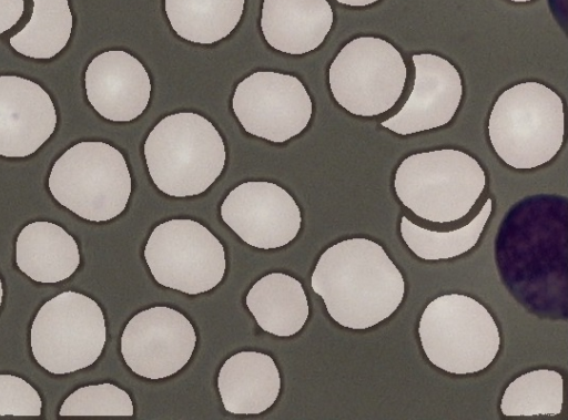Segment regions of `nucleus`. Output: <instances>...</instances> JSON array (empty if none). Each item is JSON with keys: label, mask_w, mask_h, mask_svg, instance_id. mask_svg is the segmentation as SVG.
Wrapping results in <instances>:
<instances>
[{"label": "nucleus", "mask_w": 568, "mask_h": 420, "mask_svg": "<svg viewBox=\"0 0 568 420\" xmlns=\"http://www.w3.org/2000/svg\"><path fill=\"white\" fill-rule=\"evenodd\" d=\"M311 286L331 318L347 329H369L400 306L405 280L384 247L355 237L326 248L314 267Z\"/></svg>", "instance_id": "f257e3e1"}, {"label": "nucleus", "mask_w": 568, "mask_h": 420, "mask_svg": "<svg viewBox=\"0 0 568 420\" xmlns=\"http://www.w3.org/2000/svg\"><path fill=\"white\" fill-rule=\"evenodd\" d=\"M144 157L154 185L173 197L205 192L226 161L223 139L204 116L180 112L164 116L149 133Z\"/></svg>", "instance_id": "f03ea898"}, {"label": "nucleus", "mask_w": 568, "mask_h": 420, "mask_svg": "<svg viewBox=\"0 0 568 420\" xmlns=\"http://www.w3.org/2000/svg\"><path fill=\"white\" fill-rule=\"evenodd\" d=\"M487 131L494 151L507 165L516 170L544 165L564 143L562 100L537 81L515 84L495 101Z\"/></svg>", "instance_id": "7ed1b4c3"}, {"label": "nucleus", "mask_w": 568, "mask_h": 420, "mask_svg": "<svg viewBox=\"0 0 568 420\" xmlns=\"http://www.w3.org/2000/svg\"><path fill=\"white\" fill-rule=\"evenodd\" d=\"M486 186L479 162L454 148L420 152L405 157L394 176L399 202L417 217L452 223L465 217Z\"/></svg>", "instance_id": "20e7f679"}, {"label": "nucleus", "mask_w": 568, "mask_h": 420, "mask_svg": "<svg viewBox=\"0 0 568 420\" xmlns=\"http://www.w3.org/2000/svg\"><path fill=\"white\" fill-rule=\"evenodd\" d=\"M417 334L429 362L458 376L485 370L500 349L494 317L481 303L464 294H445L428 303Z\"/></svg>", "instance_id": "39448f33"}, {"label": "nucleus", "mask_w": 568, "mask_h": 420, "mask_svg": "<svg viewBox=\"0 0 568 420\" xmlns=\"http://www.w3.org/2000/svg\"><path fill=\"white\" fill-rule=\"evenodd\" d=\"M53 198L90 222H106L126 207L132 181L123 154L104 142H80L53 164L49 180Z\"/></svg>", "instance_id": "423d86ee"}, {"label": "nucleus", "mask_w": 568, "mask_h": 420, "mask_svg": "<svg viewBox=\"0 0 568 420\" xmlns=\"http://www.w3.org/2000/svg\"><path fill=\"white\" fill-rule=\"evenodd\" d=\"M105 341L101 307L92 298L72 290L45 301L30 329L34 360L53 375L72 373L93 365Z\"/></svg>", "instance_id": "0eeeda50"}, {"label": "nucleus", "mask_w": 568, "mask_h": 420, "mask_svg": "<svg viewBox=\"0 0 568 420\" xmlns=\"http://www.w3.org/2000/svg\"><path fill=\"white\" fill-rule=\"evenodd\" d=\"M407 68L400 52L377 37H358L347 42L328 69L335 101L356 116H377L400 98Z\"/></svg>", "instance_id": "6e6552de"}, {"label": "nucleus", "mask_w": 568, "mask_h": 420, "mask_svg": "<svg viewBox=\"0 0 568 420\" xmlns=\"http://www.w3.org/2000/svg\"><path fill=\"white\" fill-rule=\"evenodd\" d=\"M143 255L158 284L187 295L213 289L226 269L222 243L204 225L187 218L155 226Z\"/></svg>", "instance_id": "1a4fd4ad"}, {"label": "nucleus", "mask_w": 568, "mask_h": 420, "mask_svg": "<svg viewBox=\"0 0 568 420\" xmlns=\"http://www.w3.org/2000/svg\"><path fill=\"white\" fill-rule=\"evenodd\" d=\"M232 109L248 134L284 143L307 126L313 103L296 76L257 71L236 85Z\"/></svg>", "instance_id": "9d476101"}, {"label": "nucleus", "mask_w": 568, "mask_h": 420, "mask_svg": "<svg viewBox=\"0 0 568 420\" xmlns=\"http://www.w3.org/2000/svg\"><path fill=\"white\" fill-rule=\"evenodd\" d=\"M196 334L180 311L155 306L134 315L125 325L120 350L138 376L158 380L175 375L191 359Z\"/></svg>", "instance_id": "9b49d317"}, {"label": "nucleus", "mask_w": 568, "mask_h": 420, "mask_svg": "<svg viewBox=\"0 0 568 420\" xmlns=\"http://www.w3.org/2000/svg\"><path fill=\"white\" fill-rule=\"evenodd\" d=\"M223 222L247 245L275 249L298 234L302 216L292 195L266 181H248L234 187L221 208Z\"/></svg>", "instance_id": "f8f14e48"}, {"label": "nucleus", "mask_w": 568, "mask_h": 420, "mask_svg": "<svg viewBox=\"0 0 568 420\" xmlns=\"http://www.w3.org/2000/svg\"><path fill=\"white\" fill-rule=\"evenodd\" d=\"M414 86L402 109L381 125L399 135H409L448 124L463 98L458 70L447 59L419 53L412 57Z\"/></svg>", "instance_id": "ddd939ff"}, {"label": "nucleus", "mask_w": 568, "mask_h": 420, "mask_svg": "<svg viewBox=\"0 0 568 420\" xmlns=\"http://www.w3.org/2000/svg\"><path fill=\"white\" fill-rule=\"evenodd\" d=\"M57 112L50 95L36 82L0 75V155L26 157L52 135Z\"/></svg>", "instance_id": "4468645a"}, {"label": "nucleus", "mask_w": 568, "mask_h": 420, "mask_svg": "<svg viewBox=\"0 0 568 420\" xmlns=\"http://www.w3.org/2000/svg\"><path fill=\"white\" fill-rule=\"evenodd\" d=\"M84 81L88 101L106 120L132 121L149 104L150 76L144 65L125 51L98 54L89 63Z\"/></svg>", "instance_id": "2eb2a0df"}, {"label": "nucleus", "mask_w": 568, "mask_h": 420, "mask_svg": "<svg viewBox=\"0 0 568 420\" xmlns=\"http://www.w3.org/2000/svg\"><path fill=\"white\" fill-rule=\"evenodd\" d=\"M333 20L327 0H264L260 23L273 49L305 54L324 42Z\"/></svg>", "instance_id": "dca6fc26"}, {"label": "nucleus", "mask_w": 568, "mask_h": 420, "mask_svg": "<svg viewBox=\"0 0 568 420\" xmlns=\"http://www.w3.org/2000/svg\"><path fill=\"white\" fill-rule=\"evenodd\" d=\"M224 409L234 414H258L271 408L281 391L273 358L258 351H240L227 358L217 375Z\"/></svg>", "instance_id": "f3484780"}, {"label": "nucleus", "mask_w": 568, "mask_h": 420, "mask_svg": "<svg viewBox=\"0 0 568 420\" xmlns=\"http://www.w3.org/2000/svg\"><path fill=\"white\" fill-rule=\"evenodd\" d=\"M16 264L30 279L54 284L74 274L79 246L61 226L39 221L26 225L16 240Z\"/></svg>", "instance_id": "a211bd4d"}, {"label": "nucleus", "mask_w": 568, "mask_h": 420, "mask_svg": "<svg viewBox=\"0 0 568 420\" xmlns=\"http://www.w3.org/2000/svg\"><path fill=\"white\" fill-rule=\"evenodd\" d=\"M245 304L260 328L277 337L297 334L310 315L302 284L283 273L260 278L246 294Z\"/></svg>", "instance_id": "6ab92c4d"}, {"label": "nucleus", "mask_w": 568, "mask_h": 420, "mask_svg": "<svg viewBox=\"0 0 568 420\" xmlns=\"http://www.w3.org/2000/svg\"><path fill=\"white\" fill-rule=\"evenodd\" d=\"M245 0H164L173 31L184 40L212 44L239 24Z\"/></svg>", "instance_id": "aec40b11"}, {"label": "nucleus", "mask_w": 568, "mask_h": 420, "mask_svg": "<svg viewBox=\"0 0 568 420\" xmlns=\"http://www.w3.org/2000/svg\"><path fill=\"white\" fill-rule=\"evenodd\" d=\"M73 18L68 0H33L29 22L9 39L20 54L33 59H51L68 43Z\"/></svg>", "instance_id": "412c9836"}, {"label": "nucleus", "mask_w": 568, "mask_h": 420, "mask_svg": "<svg viewBox=\"0 0 568 420\" xmlns=\"http://www.w3.org/2000/svg\"><path fill=\"white\" fill-rule=\"evenodd\" d=\"M491 211L493 199L487 198L478 214L469 223L449 232L430 231L403 216L399 223V233L405 245L418 258L424 260L450 259L475 247Z\"/></svg>", "instance_id": "4be33fe9"}, {"label": "nucleus", "mask_w": 568, "mask_h": 420, "mask_svg": "<svg viewBox=\"0 0 568 420\" xmlns=\"http://www.w3.org/2000/svg\"><path fill=\"white\" fill-rule=\"evenodd\" d=\"M562 402L561 373L554 369H535L506 387L499 408L506 417H554L561 413Z\"/></svg>", "instance_id": "5701e85b"}, {"label": "nucleus", "mask_w": 568, "mask_h": 420, "mask_svg": "<svg viewBox=\"0 0 568 420\" xmlns=\"http://www.w3.org/2000/svg\"><path fill=\"white\" fill-rule=\"evenodd\" d=\"M133 402L120 387L103 382L80 387L62 402L60 416L132 417Z\"/></svg>", "instance_id": "b1692460"}, {"label": "nucleus", "mask_w": 568, "mask_h": 420, "mask_svg": "<svg viewBox=\"0 0 568 420\" xmlns=\"http://www.w3.org/2000/svg\"><path fill=\"white\" fill-rule=\"evenodd\" d=\"M41 410V397L27 380L0 373V417H39Z\"/></svg>", "instance_id": "393cba45"}, {"label": "nucleus", "mask_w": 568, "mask_h": 420, "mask_svg": "<svg viewBox=\"0 0 568 420\" xmlns=\"http://www.w3.org/2000/svg\"><path fill=\"white\" fill-rule=\"evenodd\" d=\"M23 0H0V34L12 28L22 17Z\"/></svg>", "instance_id": "a878e982"}, {"label": "nucleus", "mask_w": 568, "mask_h": 420, "mask_svg": "<svg viewBox=\"0 0 568 420\" xmlns=\"http://www.w3.org/2000/svg\"><path fill=\"white\" fill-rule=\"evenodd\" d=\"M337 2L349 7H365L377 2L378 0H336Z\"/></svg>", "instance_id": "bb28decb"}, {"label": "nucleus", "mask_w": 568, "mask_h": 420, "mask_svg": "<svg viewBox=\"0 0 568 420\" xmlns=\"http://www.w3.org/2000/svg\"><path fill=\"white\" fill-rule=\"evenodd\" d=\"M2 297H3V288H2V281H1V278H0V307H1V304H2Z\"/></svg>", "instance_id": "cd10ccee"}, {"label": "nucleus", "mask_w": 568, "mask_h": 420, "mask_svg": "<svg viewBox=\"0 0 568 420\" xmlns=\"http://www.w3.org/2000/svg\"><path fill=\"white\" fill-rule=\"evenodd\" d=\"M509 1H513V2H528V1H531V0H509Z\"/></svg>", "instance_id": "c85d7f7f"}]
</instances>
